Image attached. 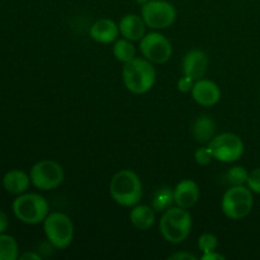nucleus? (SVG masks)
Masks as SVG:
<instances>
[{"mask_svg": "<svg viewBox=\"0 0 260 260\" xmlns=\"http://www.w3.org/2000/svg\"><path fill=\"white\" fill-rule=\"evenodd\" d=\"M122 80L128 91L136 95L146 94L154 88L156 70L154 63L145 57H135L122 68Z\"/></svg>", "mask_w": 260, "mask_h": 260, "instance_id": "f257e3e1", "label": "nucleus"}, {"mask_svg": "<svg viewBox=\"0 0 260 260\" xmlns=\"http://www.w3.org/2000/svg\"><path fill=\"white\" fill-rule=\"evenodd\" d=\"M111 198L122 207H134L142 198V183L137 173L131 169H121L109 182Z\"/></svg>", "mask_w": 260, "mask_h": 260, "instance_id": "f03ea898", "label": "nucleus"}, {"mask_svg": "<svg viewBox=\"0 0 260 260\" xmlns=\"http://www.w3.org/2000/svg\"><path fill=\"white\" fill-rule=\"evenodd\" d=\"M192 216L188 210L178 206L174 207L172 206L162 212L159 229L165 241L178 245L187 240L192 230Z\"/></svg>", "mask_w": 260, "mask_h": 260, "instance_id": "7ed1b4c3", "label": "nucleus"}, {"mask_svg": "<svg viewBox=\"0 0 260 260\" xmlns=\"http://www.w3.org/2000/svg\"><path fill=\"white\" fill-rule=\"evenodd\" d=\"M12 210L20 222L25 225H38L42 223L50 213V205L40 193L25 192L15 196Z\"/></svg>", "mask_w": 260, "mask_h": 260, "instance_id": "20e7f679", "label": "nucleus"}, {"mask_svg": "<svg viewBox=\"0 0 260 260\" xmlns=\"http://www.w3.org/2000/svg\"><path fill=\"white\" fill-rule=\"evenodd\" d=\"M47 243L57 250L69 248L74 240L75 228L74 222L66 213L50 212L42 222Z\"/></svg>", "mask_w": 260, "mask_h": 260, "instance_id": "39448f33", "label": "nucleus"}, {"mask_svg": "<svg viewBox=\"0 0 260 260\" xmlns=\"http://www.w3.org/2000/svg\"><path fill=\"white\" fill-rule=\"evenodd\" d=\"M254 207V193L246 185H234L222 196L221 210L230 220H243L248 217Z\"/></svg>", "mask_w": 260, "mask_h": 260, "instance_id": "423d86ee", "label": "nucleus"}, {"mask_svg": "<svg viewBox=\"0 0 260 260\" xmlns=\"http://www.w3.org/2000/svg\"><path fill=\"white\" fill-rule=\"evenodd\" d=\"M30 183L37 189L48 192L60 187L65 180V172L60 162L43 159L33 164L29 170Z\"/></svg>", "mask_w": 260, "mask_h": 260, "instance_id": "0eeeda50", "label": "nucleus"}, {"mask_svg": "<svg viewBox=\"0 0 260 260\" xmlns=\"http://www.w3.org/2000/svg\"><path fill=\"white\" fill-rule=\"evenodd\" d=\"M208 150L212 154L213 159L225 164H233L241 159L245 151V145L243 139L233 132H223L215 135L213 139L207 144Z\"/></svg>", "mask_w": 260, "mask_h": 260, "instance_id": "6e6552de", "label": "nucleus"}, {"mask_svg": "<svg viewBox=\"0 0 260 260\" xmlns=\"http://www.w3.org/2000/svg\"><path fill=\"white\" fill-rule=\"evenodd\" d=\"M141 17L151 29H167L177 20V9L167 0H150L141 5Z\"/></svg>", "mask_w": 260, "mask_h": 260, "instance_id": "1a4fd4ad", "label": "nucleus"}, {"mask_svg": "<svg viewBox=\"0 0 260 260\" xmlns=\"http://www.w3.org/2000/svg\"><path fill=\"white\" fill-rule=\"evenodd\" d=\"M139 48L142 57L156 65L168 62L173 56L172 42L160 32L145 35L139 41Z\"/></svg>", "mask_w": 260, "mask_h": 260, "instance_id": "9d476101", "label": "nucleus"}, {"mask_svg": "<svg viewBox=\"0 0 260 260\" xmlns=\"http://www.w3.org/2000/svg\"><path fill=\"white\" fill-rule=\"evenodd\" d=\"M193 101L202 107H213L220 102L221 89L210 79H198L190 90Z\"/></svg>", "mask_w": 260, "mask_h": 260, "instance_id": "9b49d317", "label": "nucleus"}, {"mask_svg": "<svg viewBox=\"0 0 260 260\" xmlns=\"http://www.w3.org/2000/svg\"><path fill=\"white\" fill-rule=\"evenodd\" d=\"M173 194H174L175 206L189 210L200 201V185L193 179H183L173 188Z\"/></svg>", "mask_w": 260, "mask_h": 260, "instance_id": "f8f14e48", "label": "nucleus"}, {"mask_svg": "<svg viewBox=\"0 0 260 260\" xmlns=\"http://www.w3.org/2000/svg\"><path fill=\"white\" fill-rule=\"evenodd\" d=\"M207 65L208 57L206 52H203L202 50L188 51L182 62L183 75L193 79L194 81L198 79H202L206 70H207Z\"/></svg>", "mask_w": 260, "mask_h": 260, "instance_id": "ddd939ff", "label": "nucleus"}, {"mask_svg": "<svg viewBox=\"0 0 260 260\" xmlns=\"http://www.w3.org/2000/svg\"><path fill=\"white\" fill-rule=\"evenodd\" d=\"M89 36L91 40L102 45L113 43L119 37L118 24L109 18H101L91 24Z\"/></svg>", "mask_w": 260, "mask_h": 260, "instance_id": "4468645a", "label": "nucleus"}, {"mask_svg": "<svg viewBox=\"0 0 260 260\" xmlns=\"http://www.w3.org/2000/svg\"><path fill=\"white\" fill-rule=\"evenodd\" d=\"M119 35L126 40L136 42L146 35V24L141 15L126 14L118 22Z\"/></svg>", "mask_w": 260, "mask_h": 260, "instance_id": "2eb2a0df", "label": "nucleus"}, {"mask_svg": "<svg viewBox=\"0 0 260 260\" xmlns=\"http://www.w3.org/2000/svg\"><path fill=\"white\" fill-rule=\"evenodd\" d=\"M3 188L12 196H19L28 192L30 183L29 174L20 169H12L4 174L2 179Z\"/></svg>", "mask_w": 260, "mask_h": 260, "instance_id": "dca6fc26", "label": "nucleus"}, {"mask_svg": "<svg viewBox=\"0 0 260 260\" xmlns=\"http://www.w3.org/2000/svg\"><path fill=\"white\" fill-rule=\"evenodd\" d=\"M156 211L147 205H140L137 203L136 206L131 207V212H129V221H131L132 226L137 230L147 231L155 225L156 221Z\"/></svg>", "mask_w": 260, "mask_h": 260, "instance_id": "f3484780", "label": "nucleus"}, {"mask_svg": "<svg viewBox=\"0 0 260 260\" xmlns=\"http://www.w3.org/2000/svg\"><path fill=\"white\" fill-rule=\"evenodd\" d=\"M216 134V123L210 116H200L192 124V135L196 141L208 144Z\"/></svg>", "mask_w": 260, "mask_h": 260, "instance_id": "a211bd4d", "label": "nucleus"}, {"mask_svg": "<svg viewBox=\"0 0 260 260\" xmlns=\"http://www.w3.org/2000/svg\"><path fill=\"white\" fill-rule=\"evenodd\" d=\"M113 56L117 61L122 63H126L136 57V48L134 42L122 37L121 40H117L113 45Z\"/></svg>", "mask_w": 260, "mask_h": 260, "instance_id": "6ab92c4d", "label": "nucleus"}, {"mask_svg": "<svg viewBox=\"0 0 260 260\" xmlns=\"http://www.w3.org/2000/svg\"><path fill=\"white\" fill-rule=\"evenodd\" d=\"M19 245L15 238L8 234H0V260L19 259Z\"/></svg>", "mask_w": 260, "mask_h": 260, "instance_id": "aec40b11", "label": "nucleus"}, {"mask_svg": "<svg viewBox=\"0 0 260 260\" xmlns=\"http://www.w3.org/2000/svg\"><path fill=\"white\" fill-rule=\"evenodd\" d=\"M173 203H174V194H173V189L170 187L164 185V187H160L159 189L154 193L151 207L154 208L156 212H164L165 210L172 207Z\"/></svg>", "mask_w": 260, "mask_h": 260, "instance_id": "412c9836", "label": "nucleus"}, {"mask_svg": "<svg viewBox=\"0 0 260 260\" xmlns=\"http://www.w3.org/2000/svg\"><path fill=\"white\" fill-rule=\"evenodd\" d=\"M249 172L244 167H233L228 170L225 175V179L230 187L234 185H246Z\"/></svg>", "mask_w": 260, "mask_h": 260, "instance_id": "4be33fe9", "label": "nucleus"}, {"mask_svg": "<svg viewBox=\"0 0 260 260\" xmlns=\"http://www.w3.org/2000/svg\"><path fill=\"white\" fill-rule=\"evenodd\" d=\"M218 246L217 236L211 233H205L198 238L197 248L202 254L210 253V251L216 250Z\"/></svg>", "mask_w": 260, "mask_h": 260, "instance_id": "5701e85b", "label": "nucleus"}, {"mask_svg": "<svg viewBox=\"0 0 260 260\" xmlns=\"http://www.w3.org/2000/svg\"><path fill=\"white\" fill-rule=\"evenodd\" d=\"M246 187L254 193V194H260V168L249 172L248 180H246Z\"/></svg>", "mask_w": 260, "mask_h": 260, "instance_id": "b1692460", "label": "nucleus"}, {"mask_svg": "<svg viewBox=\"0 0 260 260\" xmlns=\"http://www.w3.org/2000/svg\"><path fill=\"white\" fill-rule=\"evenodd\" d=\"M212 160H213V156L212 154H211L210 150H208L207 146L200 147V149L196 150L194 161L197 162L198 165H201V167H206V165L210 164Z\"/></svg>", "mask_w": 260, "mask_h": 260, "instance_id": "393cba45", "label": "nucleus"}, {"mask_svg": "<svg viewBox=\"0 0 260 260\" xmlns=\"http://www.w3.org/2000/svg\"><path fill=\"white\" fill-rule=\"evenodd\" d=\"M193 84H194V80H193V79L183 75L182 78L178 80V90L182 91V93H190V90H192L193 88Z\"/></svg>", "mask_w": 260, "mask_h": 260, "instance_id": "a878e982", "label": "nucleus"}, {"mask_svg": "<svg viewBox=\"0 0 260 260\" xmlns=\"http://www.w3.org/2000/svg\"><path fill=\"white\" fill-rule=\"evenodd\" d=\"M225 255L217 253L216 250L210 251V253H205L201 255V260H225Z\"/></svg>", "mask_w": 260, "mask_h": 260, "instance_id": "bb28decb", "label": "nucleus"}, {"mask_svg": "<svg viewBox=\"0 0 260 260\" xmlns=\"http://www.w3.org/2000/svg\"><path fill=\"white\" fill-rule=\"evenodd\" d=\"M169 259L172 260H197L198 258L196 255H193L192 253H175L173 255L169 256Z\"/></svg>", "mask_w": 260, "mask_h": 260, "instance_id": "cd10ccee", "label": "nucleus"}, {"mask_svg": "<svg viewBox=\"0 0 260 260\" xmlns=\"http://www.w3.org/2000/svg\"><path fill=\"white\" fill-rule=\"evenodd\" d=\"M8 228H9V218L4 211L0 210V234L7 233Z\"/></svg>", "mask_w": 260, "mask_h": 260, "instance_id": "c85d7f7f", "label": "nucleus"}, {"mask_svg": "<svg viewBox=\"0 0 260 260\" xmlns=\"http://www.w3.org/2000/svg\"><path fill=\"white\" fill-rule=\"evenodd\" d=\"M20 260H41L40 254L35 253V251H27V253L19 255Z\"/></svg>", "mask_w": 260, "mask_h": 260, "instance_id": "c756f323", "label": "nucleus"}, {"mask_svg": "<svg viewBox=\"0 0 260 260\" xmlns=\"http://www.w3.org/2000/svg\"><path fill=\"white\" fill-rule=\"evenodd\" d=\"M150 0H136V3L137 4H140V5H144V4H146V3H149Z\"/></svg>", "mask_w": 260, "mask_h": 260, "instance_id": "7c9ffc66", "label": "nucleus"}, {"mask_svg": "<svg viewBox=\"0 0 260 260\" xmlns=\"http://www.w3.org/2000/svg\"><path fill=\"white\" fill-rule=\"evenodd\" d=\"M259 102H260V93H259Z\"/></svg>", "mask_w": 260, "mask_h": 260, "instance_id": "2f4dec72", "label": "nucleus"}]
</instances>
